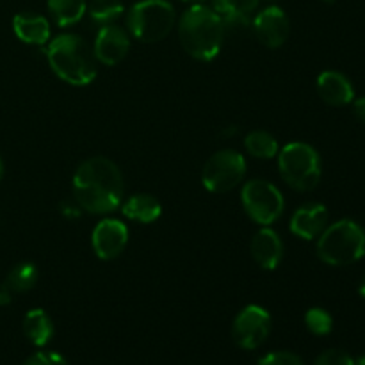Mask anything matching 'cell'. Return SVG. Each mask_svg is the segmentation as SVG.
<instances>
[{
    "mask_svg": "<svg viewBox=\"0 0 365 365\" xmlns=\"http://www.w3.org/2000/svg\"><path fill=\"white\" fill-rule=\"evenodd\" d=\"M123 173L109 157L96 155L82 160L73 175V200L82 210L107 216L123 203Z\"/></svg>",
    "mask_w": 365,
    "mask_h": 365,
    "instance_id": "1",
    "label": "cell"
},
{
    "mask_svg": "<svg viewBox=\"0 0 365 365\" xmlns=\"http://www.w3.org/2000/svg\"><path fill=\"white\" fill-rule=\"evenodd\" d=\"M178 39L189 57L210 63L220 56L225 41L223 20L205 4H192L178 20Z\"/></svg>",
    "mask_w": 365,
    "mask_h": 365,
    "instance_id": "2",
    "label": "cell"
},
{
    "mask_svg": "<svg viewBox=\"0 0 365 365\" xmlns=\"http://www.w3.org/2000/svg\"><path fill=\"white\" fill-rule=\"evenodd\" d=\"M45 56L53 73L71 86H89L98 75L93 46L73 32L50 39Z\"/></svg>",
    "mask_w": 365,
    "mask_h": 365,
    "instance_id": "3",
    "label": "cell"
},
{
    "mask_svg": "<svg viewBox=\"0 0 365 365\" xmlns=\"http://www.w3.org/2000/svg\"><path fill=\"white\" fill-rule=\"evenodd\" d=\"M316 252L328 266H351L365 255V230L353 220L335 221L317 237Z\"/></svg>",
    "mask_w": 365,
    "mask_h": 365,
    "instance_id": "4",
    "label": "cell"
},
{
    "mask_svg": "<svg viewBox=\"0 0 365 365\" xmlns=\"http://www.w3.org/2000/svg\"><path fill=\"white\" fill-rule=\"evenodd\" d=\"M278 171L285 184L298 192H310L319 185L321 157L309 143L292 141L287 143L278 152Z\"/></svg>",
    "mask_w": 365,
    "mask_h": 365,
    "instance_id": "5",
    "label": "cell"
},
{
    "mask_svg": "<svg viewBox=\"0 0 365 365\" xmlns=\"http://www.w3.org/2000/svg\"><path fill=\"white\" fill-rule=\"evenodd\" d=\"M177 25V13L168 0H139L127 13V32L141 43H159Z\"/></svg>",
    "mask_w": 365,
    "mask_h": 365,
    "instance_id": "6",
    "label": "cell"
},
{
    "mask_svg": "<svg viewBox=\"0 0 365 365\" xmlns=\"http://www.w3.org/2000/svg\"><path fill=\"white\" fill-rule=\"evenodd\" d=\"M241 203L250 220L260 227H271L277 223L285 209V200L280 189L262 178L245 182L241 189Z\"/></svg>",
    "mask_w": 365,
    "mask_h": 365,
    "instance_id": "7",
    "label": "cell"
},
{
    "mask_svg": "<svg viewBox=\"0 0 365 365\" xmlns=\"http://www.w3.org/2000/svg\"><path fill=\"white\" fill-rule=\"evenodd\" d=\"M245 155L232 148L220 150L214 155H210L202 170L203 187L214 195H225V192L234 191L245 180Z\"/></svg>",
    "mask_w": 365,
    "mask_h": 365,
    "instance_id": "8",
    "label": "cell"
},
{
    "mask_svg": "<svg viewBox=\"0 0 365 365\" xmlns=\"http://www.w3.org/2000/svg\"><path fill=\"white\" fill-rule=\"evenodd\" d=\"M271 334V316L264 307L248 305L235 316L232 324V339L246 351L260 348Z\"/></svg>",
    "mask_w": 365,
    "mask_h": 365,
    "instance_id": "9",
    "label": "cell"
},
{
    "mask_svg": "<svg viewBox=\"0 0 365 365\" xmlns=\"http://www.w3.org/2000/svg\"><path fill=\"white\" fill-rule=\"evenodd\" d=\"M255 38L267 48H280L291 34L287 13L278 6H267L255 14L252 21Z\"/></svg>",
    "mask_w": 365,
    "mask_h": 365,
    "instance_id": "10",
    "label": "cell"
},
{
    "mask_svg": "<svg viewBox=\"0 0 365 365\" xmlns=\"http://www.w3.org/2000/svg\"><path fill=\"white\" fill-rule=\"evenodd\" d=\"M128 245V228L121 220L106 217L91 234L93 252L102 260H114L125 252Z\"/></svg>",
    "mask_w": 365,
    "mask_h": 365,
    "instance_id": "11",
    "label": "cell"
},
{
    "mask_svg": "<svg viewBox=\"0 0 365 365\" xmlns=\"http://www.w3.org/2000/svg\"><path fill=\"white\" fill-rule=\"evenodd\" d=\"M130 52V34L120 25H106L96 32L93 53L106 66H116Z\"/></svg>",
    "mask_w": 365,
    "mask_h": 365,
    "instance_id": "12",
    "label": "cell"
},
{
    "mask_svg": "<svg viewBox=\"0 0 365 365\" xmlns=\"http://www.w3.org/2000/svg\"><path fill=\"white\" fill-rule=\"evenodd\" d=\"M291 232L303 241H314L328 227V210L323 203H305L291 217Z\"/></svg>",
    "mask_w": 365,
    "mask_h": 365,
    "instance_id": "13",
    "label": "cell"
},
{
    "mask_svg": "<svg viewBox=\"0 0 365 365\" xmlns=\"http://www.w3.org/2000/svg\"><path fill=\"white\" fill-rule=\"evenodd\" d=\"M252 257L264 271H274L284 259V242L269 227H262L252 239Z\"/></svg>",
    "mask_w": 365,
    "mask_h": 365,
    "instance_id": "14",
    "label": "cell"
},
{
    "mask_svg": "<svg viewBox=\"0 0 365 365\" xmlns=\"http://www.w3.org/2000/svg\"><path fill=\"white\" fill-rule=\"evenodd\" d=\"M317 93L321 100L331 107H344L355 100L351 81L341 71L327 70L317 77Z\"/></svg>",
    "mask_w": 365,
    "mask_h": 365,
    "instance_id": "15",
    "label": "cell"
},
{
    "mask_svg": "<svg viewBox=\"0 0 365 365\" xmlns=\"http://www.w3.org/2000/svg\"><path fill=\"white\" fill-rule=\"evenodd\" d=\"M14 36L25 45L45 46L52 39V29L50 21L43 14L38 13H18L13 18Z\"/></svg>",
    "mask_w": 365,
    "mask_h": 365,
    "instance_id": "16",
    "label": "cell"
},
{
    "mask_svg": "<svg viewBox=\"0 0 365 365\" xmlns=\"http://www.w3.org/2000/svg\"><path fill=\"white\" fill-rule=\"evenodd\" d=\"M121 212L127 220L135 221V223L150 225L155 223L163 214V205L159 200L146 192H139V195L130 196L121 203Z\"/></svg>",
    "mask_w": 365,
    "mask_h": 365,
    "instance_id": "17",
    "label": "cell"
},
{
    "mask_svg": "<svg viewBox=\"0 0 365 365\" xmlns=\"http://www.w3.org/2000/svg\"><path fill=\"white\" fill-rule=\"evenodd\" d=\"M24 334L31 344L43 348L56 335V327H53L52 317L43 309L29 310L24 317Z\"/></svg>",
    "mask_w": 365,
    "mask_h": 365,
    "instance_id": "18",
    "label": "cell"
},
{
    "mask_svg": "<svg viewBox=\"0 0 365 365\" xmlns=\"http://www.w3.org/2000/svg\"><path fill=\"white\" fill-rule=\"evenodd\" d=\"M46 6L59 27H71L84 18L88 0H48Z\"/></svg>",
    "mask_w": 365,
    "mask_h": 365,
    "instance_id": "19",
    "label": "cell"
},
{
    "mask_svg": "<svg viewBox=\"0 0 365 365\" xmlns=\"http://www.w3.org/2000/svg\"><path fill=\"white\" fill-rule=\"evenodd\" d=\"M245 148L255 159H274L280 152L278 139L267 130H253L245 138Z\"/></svg>",
    "mask_w": 365,
    "mask_h": 365,
    "instance_id": "20",
    "label": "cell"
},
{
    "mask_svg": "<svg viewBox=\"0 0 365 365\" xmlns=\"http://www.w3.org/2000/svg\"><path fill=\"white\" fill-rule=\"evenodd\" d=\"M86 13L89 14L93 24L98 25L100 29L116 24L123 16L125 6L121 0H91V2H88Z\"/></svg>",
    "mask_w": 365,
    "mask_h": 365,
    "instance_id": "21",
    "label": "cell"
},
{
    "mask_svg": "<svg viewBox=\"0 0 365 365\" xmlns=\"http://www.w3.org/2000/svg\"><path fill=\"white\" fill-rule=\"evenodd\" d=\"M38 278L39 273L38 267H36L34 264L21 262L9 271L4 285H6L13 294H21V292H29L31 289H34L36 284H38Z\"/></svg>",
    "mask_w": 365,
    "mask_h": 365,
    "instance_id": "22",
    "label": "cell"
},
{
    "mask_svg": "<svg viewBox=\"0 0 365 365\" xmlns=\"http://www.w3.org/2000/svg\"><path fill=\"white\" fill-rule=\"evenodd\" d=\"M305 327L310 334L317 335V337H324V335H328L334 330V317L324 309L314 307V309L307 310Z\"/></svg>",
    "mask_w": 365,
    "mask_h": 365,
    "instance_id": "23",
    "label": "cell"
},
{
    "mask_svg": "<svg viewBox=\"0 0 365 365\" xmlns=\"http://www.w3.org/2000/svg\"><path fill=\"white\" fill-rule=\"evenodd\" d=\"M259 365H305L302 356L292 351H273L264 355Z\"/></svg>",
    "mask_w": 365,
    "mask_h": 365,
    "instance_id": "24",
    "label": "cell"
},
{
    "mask_svg": "<svg viewBox=\"0 0 365 365\" xmlns=\"http://www.w3.org/2000/svg\"><path fill=\"white\" fill-rule=\"evenodd\" d=\"M314 365H355V360L342 349H327L317 356Z\"/></svg>",
    "mask_w": 365,
    "mask_h": 365,
    "instance_id": "25",
    "label": "cell"
},
{
    "mask_svg": "<svg viewBox=\"0 0 365 365\" xmlns=\"http://www.w3.org/2000/svg\"><path fill=\"white\" fill-rule=\"evenodd\" d=\"M24 365H70L63 355L53 351H38L25 360Z\"/></svg>",
    "mask_w": 365,
    "mask_h": 365,
    "instance_id": "26",
    "label": "cell"
},
{
    "mask_svg": "<svg viewBox=\"0 0 365 365\" xmlns=\"http://www.w3.org/2000/svg\"><path fill=\"white\" fill-rule=\"evenodd\" d=\"M210 9L223 20L225 25V21L237 9V0H210Z\"/></svg>",
    "mask_w": 365,
    "mask_h": 365,
    "instance_id": "27",
    "label": "cell"
},
{
    "mask_svg": "<svg viewBox=\"0 0 365 365\" xmlns=\"http://www.w3.org/2000/svg\"><path fill=\"white\" fill-rule=\"evenodd\" d=\"M82 209L81 205H78L77 202H63V205H61V214H63L64 217H68V220H75V217L81 216Z\"/></svg>",
    "mask_w": 365,
    "mask_h": 365,
    "instance_id": "28",
    "label": "cell"
},
{
    "mask_svg": "<svg viewBox=\"0 0 365 365\" xmlns=\"http://www.w3.org/2000/svg\"><path fill=\"white\" fill-rule=\"evenodd\" d=\"M353 114H355L362 123H365V96L353 100Z\"/></svg>",
    "mask_w": 365,
    "mask_h": 365,
    "instance_id": "29",
    "label": "cell"
},
{
    "mask_svg": "<svg viewBox=\"0 0 365 365\" xmlns=\"http://www.w3.org/2000/svg\"><path fill=\"white\" fill-rule=\"evenodd\" d=\"M13 302V292L6 287V285H0V307H7Z\"/></svg>",
    "mask_w": 365,
    "mask_h": 365,
    "instance_id": "30",
    "label": "cell"
},
{
    "mask_svg": "<svg viewBox=\"0 0 365 365\" xmlns=\"http://www.w3.org/2000/svg\"><path fill=\"white\" fill-rule=\"evenodd\" d=\"M359 292H360V296H362V298H365V277L362 278V282H360Z\"/></svg>",
    "mask_w": 365,
    "mask_h": 365,
    "instance_id": "31",
    "label": "cell"
},
{
    "mask_svg": "<svg viewBox=\"0 0 365 365\" xmlns=\"http://www.w3.org/2000/svg\"><path fill=\"white\" fill-rule=\"evenodd\" d=\"M2 177H4V160L2 157H0V180H2Z\"/></svg>",
    "mask_w": 365,
    "mask_h": 365,
    "instance_id": "32",
    "label": "cell"
},
{
    "mask_svg": "<svg viewBox=\"0 0 365 365\" xmlns=\"http://www.w3.org/2000/svg\"><path fill=\"white\" fill-rule=\"evenodd\" d=\"M182 2H187V4H203L205 0H182Z\"/></svg>",
    "mask_w": 365,
    "mask_h": 365,
    "instance_id": "33",
    "label": "cell"
},
{
    "mask_svg": "<svg viewBox=\"0 0 365 365\" xmlns=\"http://www.w3.org/2000/svg\"><path fill=\"white\" fill-rule=\"evenodd\" d=\"M355 365H365V355L360 356V359L355 362Z\"/></svg>",
    "mask_w": 365,
    "mask_h": 365,
    "instance_id": "34",
    "label": "cell"
},
{
    "mask_svg": "<svg viewBox=\"0 0 365 365\" xmlns=\"http://www.w3.org/2000/svg\"><path fill=\"white\" fill-rule=\"evenodd\" d=\"M321 2H324V4H334V2H337V0H321Z\"/></svg>",
    "mask_w": 365,
    "mask_h": 365,
    "instance_id": "35",
    "label": "cell"
}]
</instances>
